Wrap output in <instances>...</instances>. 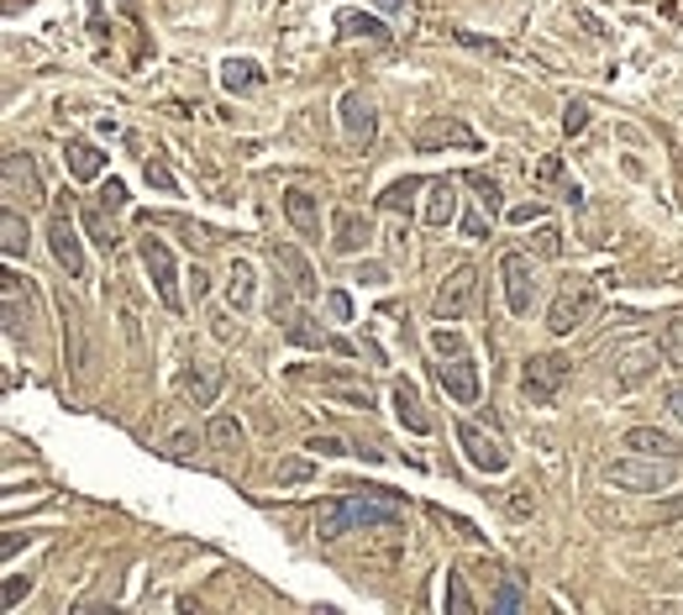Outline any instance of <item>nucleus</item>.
I'll use <instances>...</instances> for the list:
<instances>
[{
    "label": "nucleus",
    "instance_id": "8",
    "mask_svg": "<svg viewBox=\"0 0 683 615\" xmlns=\"http://www.w3.org/2000/svg\"><path fill=\"white\" fill-rule=\"evenodd\" d=\"M500 279H505V305L515 311V316H526V311L536 305V268H532V258L510 248L505 258H500Z\"/></svg>",
    "mask_w": 683,
    "mask_h": 615
},
{
    "label": "nucleus",
    "instance_id": "21",
    "mask_svg": "<svg viewBox=\"0 0 683 615\" xmlns=\"http://www.w3.org/2000/svg\"><path fill=\"white\" fill-rule=\"evenodd\" d=\"M242 442H247V432H242L237 415H227V410H216L206 421V447L210 453H237Z\"/></svg>",
    "mask_w": 683,
    "mask_h": 615
},
{
    "label": "nucleus",
    "instance_id": "31",
    "mask_svg": "<svg viewBox=\"0 0 683 615\" xmlns=\"http://www.w3.org/2000/svg\"><path fill=\"white\" fill-rule=\"evenodd\" d=\"M342 37H347V43H353V37H368V43H389L385 22H374V16H357V11H347V16H342Z\"/></svg>",
    "mask_w": 683,
    "mask_h": 615
},
{
    "label": "nucleus",
    "instance_id": "50",
    "mask_svg": "<svg viewBox=\"0 0 683 615\" xmlns=\"http://www.w3.org/2000/svg\"><path fill=\"white\" fill-rule=\"evenodd\" d=\"M662 410H668V421H673V426H683V384H679V389H668V406H662Z\"/></svg>",
    "mask_w": 683,
    "mask_h": 615
},
{
    "label": "nucleus",
    "instance_id": "20",
    "mask_svg": "<svg viewBox=\"0 0 683 615\" xmlns=\"http://www.w3.org/2000/svg\"><path fill=\"white\" fill-rule=\"evenodd\" d=\"M420 216H426V227H447V221H458V184H452V179H431V184H426V205H420Z\"/></svg>",
    "mask_w": 683,
    "mask_h": 615
},
{
    "label": "nucleus",
    "instance_id": "40",
    "mask_svg": "<svg viewBox=\"0 0 683 615\" xmlns=\"http://www.w3.org/2000/svg\"><path fill=\"white\" fill-rule=\"evenodd\" d=\"M27 589H32V579H22V574H11V579H5V589H0V605H5V611H16Z\"/></svg>",
    "mask_w": 683,
    "mask_h": 615
},
{
    "label": "nucleus",
    "instance_id": "1",
    "mask_svg": "<svg viewBox=\"0 0 683 615\" xmlns=\"http://www.w3.org/2000/svg\"><path fill=\"white\" fill-rule=\"evenodd\" d=\"M605 484L625 495H662L673 490V458H647V453H625L605 463Z\"/></svg>",
    "mask_w": 683,
    "mask_h": 615
},
{
    "label": "nucleus",
    "instance_id": "19",
    "mask_svg": "<svg viewBox=\"0 0 683 615\" xmlns=\"http://www.w3.org/2000/svg\"><path fill=\"white\" fill-rule=\"evenodd\" d=\"M284 216H290V227H295L305 242H321V205H316V195L284 190Z\"/></svg>",
    "mask_w": 683,
    "mask_h": 615
},
{
    "label": "nucleus",
    "instance_id": "7",
    "mask_svg": "<svg viewBox=\"0 0 683 615\" xmlns=\"http://www.w3.org/2000/svg\"><path fill=\"white\" fill-rule=\"evenodd\" d=\"M458 447H463V458H468L478 473H505L510 469V453L500 447V437H489L478 421H458Z\"/></svg>",
    "mask_w": 683,
    "mask_h": 615
},
{
    "label": "nucleus",
    "instance_id": "43",
    "mask_svg": "<svg viewBox=\"0 0 683 615\" xmlns=\"http://www.w3.org/2000/svg\"><path fill=\"white\" fill-rule=\"evenodd\" d=\"M489 605H495V611H521V605H526V594H521L515 584H500V594H495Z\"/></svg>",
    "mask_w": 683,
    "mask_h": 615
},
{
    "label": "nucleus",
    "instance_id": "32",
    "mask_svg": "<svg viewBox=\"0 0 683 615\" xmlns=\"http://www.w3.org/2000/svg\"><path fill=\"white\" fill-rule=\"evenodd\" d=\"M310 479H316V463H310V458H284V463L273 469V484H279V490H290V484H310Z\"/></svg>",
    "mask_w": 683,
    "mask_h": 615
},
{
    "label": "nucleus",
    "instance_id": "26",
    "mask_svg": "<svg viewBox=\"0 0 683 615\" xmlns=\"http://www.w3.org/2000/svg\"><path fill=\"white\" fill-rule=\"evenodd\" d=\"M221 85L232 89V95H247V89L264 85V69L253 59H227V69H221Z\"/></svg>",
    "mask_w": 683,
    "mask_h": 615
},
{
    "label": "nucleus",
    "instance_id": "3",
    "mask_svg": "<svg viewBox=\"0 0 683 615\" xmlns=\"http://www.w3.org/2000/svg\"><path fill=\"white\" fill-rule=\"evenodd\" d=\"M599 294L589 279H568L563 290H558V300H552V311H547V331L552 337H568V331H578V326L595 316Z\"/></svg>",
    "mask_w": 683,
    "mask_h": 615
},
{
    "label": "nucleus",
    "instance_id": "47",
    "mask_svg": "<svg viewBox=\"0 0 683 615\" xmlns=\"http://www.w3.org/2000/svg\"><path fill=\"white\" fill-rule=\"evenodd\" d=\"M200 442H206V437H195V432H174V437H169V453H174V458H184V453H195Z\"/></svg>",
    "mask_w": 683,
    "mask_h": 615
},
{
    "label": "nucleus",
    "instance_id": "15",
    "mask_svg": "<svg viewBox=\"0 0 683 615\" xmlns=\"http://www.w3.org/2000/svg\"><path fill=\"white\" fill-rule=\"evenodd\" d=\"M437 379H442V389L458 400V406H478V363L468 352L442 358V363H437Z\"/></svg>",
    "mask_w": 683,
    "mask_h": 615
},
{
    "label": "nucleus",
    "instance_id": "23",
    "mask_svg": "<svg viewBox=\"0 0 683 615\" xmlns=\"http://www.w3.org/2000/svg\"><path fill=\"white\" fill-rule=\"evenodd\" d=\"M227 300H232V311H253V300H258V274H253V264H247V258H232Z\"/></svg>",
    "mask_w": 683,
    "mask_h": 615
},
{
    "label": "nucleus",
    "instance_id": "51",
    "mask_svg": "<svg viewBox=\"0 0 683 615\" xmlns=\"http://www.w3.org/2000/svg\"><path fill=\"white\" fill-rule=\"evenodd\" d=\"M484 232H489V210H484V216H478V210L463 216V237H484Z\"/></svg>",
    "mask_w": 683,
    "mask_h": 615
},
{
    "label": "nucleus",
    "instance_id": "25",
    "mask_svg": "<svg viewBox=\"0 0 683 615\" xmlns=\"http://www.w3.org/2000/svg\"><path fill=\"white\" fill-rule=\"evenodd\" d=\"M63 164H69V174L80 179V184H89V179H100V169H106V153L89 143H69L63 147Z\"/></svg>",
    "mask_w": 683,
    "mask_h": 615
},
{
    "label": "nucleus",
    "instance_id": "39",
    "mask_svg": "<svg viewBox=\"0 0 683 615\" xmlns=\"http://www.w3.org/2000/svg\"><path fill=\"white\" fill-rule=\"evenodd\" d=\"M431 352H437V358H458V352H468V342H463L458 331L437 326V331H431Z\"/></svg>",
    "mask_w": 683,
    "mask_h": 615
},
{
    "label": "nucleus",
    "instance_id": "35",
    "mask_svg": "<svg viewBox=\"0 0 683 615\" xmlns=\"http://www.w3.org/2000/svg\"><path fill=\"white\" fill-rule=\"evenodd\" d=\"M657 342H662V358H668L673 369H683V316H673V322L662 326V337H657Z\"/></svg>",
    "mask_w": 683,
    "mask_h": 615
},
{
    "label": "nucleus",
    "instance_id": "36",
    "mask_svg": "<svg viewBox=\"0 0 683 615\" xmlns=\"http://www.w3.org/2000/svg\"><path fill=\"white\" fill-rule=\"evenodd\" d=\"M447 611L474 615V600H468V589H463V574H447Z\"/></svg>",
    "mask_w": 683,
    "mask_h": 615
},
{
    "label": "nucleus",
    "instance_id": "13",
    "mask_svg": "<svg viewBox=\"0 0 683 615\" xmlns=\"http://www.w3.org/2000/svg\"><path fill=\"white\" fill-rule=\"evenodd\" d=\"M416 147L420 153H442V147H478L474 126L458 117H426L416 126Z\"/></svg>",
    "mask_w": 683,
    "mask_h": 615
},
{
    "label": "nucleus",
    "instance_id": "38",
    "mask_svg": "<svg viewBox=\"0 0 683 615\" xmlns=\"http://www.w3.org/2000/svg\"><path fill=\"white\" fill-rule=\"evenodd\" d=\"M536 258H558V253H563V232H558V227H552V221H541V232H536Z\"/></svg>",
    "mask_w": 683,
    "mask_h": 615
},
{
    "label": "nucleus",
    "instance_id": "49",
    "mask_svg": "<svg viewBox=\"0 0 683 615\" xmlns=\"http://www.w3.org/2000/svg\"><path fill=\"white\" fill-rule=\"evenodd\" d=\"M100 205H106V210H121V205H126V190H121L117 179H111V184L100 190Z\"/></svg>",
    "mask_w": 683,
    "mask_h": 615
},
{
    "label": "nucleus",
    "instance_id": "53",
    "mask_svg": "<svg viewBox=\"0 0 683 615\" xmlns=\"http://www.w3.org/2000/svg\"><path fill=\"white\" fill-rule=\"evenodd\" d=\"M379 5H385V11H394V5H405V0H379Z\"/></svg>",
    "mask_w": 683,
    "mask_h": 615
},
{
    "label": "nucleus",
    "instance_id": "12",
    "mask_svg": "<svg viewBox=\"0 0 683 615\" xmlns=\"http://www.w3.org/2000/svg\"><path fill=\"white\" fill-rule=\"evenodd\" d=\"M337 121H342V132H347V143L353 147H368L374 143V132H379V111H374V100H368L363 89H347V95H342Z\"/></svg>",
    "mask_w": 683,
    "mask_h": 615
},
{
    "label": "nucleus",
    "instance_id": "30",
    "mask_svg": "<svg viewBox=\"0 0 683 615\" xmlns=\"http://www.w3.org/2000/svg\"><path fill=\"white\" fill-rule=\"evenodd\" d=\"M0 248H5V258H22V253H27V221H22L16 210L0 216Z\"/></svg>",
    "mask_w": 683,
    "mask_h": 615
},
{
    "label": "nucleus",
    "instance_id": "42",
    "mask_svg": "<svg viewBox=\"0 0 683 615\" xmlns=\"http://www.w3.org/2000/svg\"><path fill=\"white\" fill-rule=\"evenodd\" d=\"M305 447H310V453H321V458H347V453H353L342 437H310Z\"/></svg>",
    "mask_w": 683,
    "mask_h": 615
},
{
    "label": "nucleus",
    "instance_id": "16",
    "mask_svg": "<svg viewBox=\"0 0 683 615\" xmlns=\"http://www.w3.org/2000/svg\"><path fill=\"white\" fill-rule=\"evenodd\" d=\"M273 268L290 279V290H295L300 300H316V290H321V285H316V268H310V258L300 253L295 242H273Z\"/></svg>",
    "mask_w": 683,
    "mask_h": 615
},
{
    "label": "nucleus",
    "instance_id": "14",
    "mask_svg": "<svg viewBox=\"0 0 683 615\" xmlns=\"http://www.w3.org/2000/svg\"><path fill=\"white\" fill-rule=\"evenodd\" d=\"M368 242H374V221H368L363 210H353V205H337V210H331V248H337L342 258H353Z\"/></svg>",
    "mask_w": 683,
    "mask_h": 615
},
{
    "label": "nucleus",
    "instance_id": "6",
    "mask_svg": "<svg viewBox=\"0 0 683 615\" xmlns=\"http://www.w3.org/2000/svg\"><path fill=\"white\" fill-rule=\"evenodd\" d=\"M137 258H143V268H148V279H153V290H158V300H163L169 311H179V305H184V294H179V268H174L169 242L143 237V242H137Z\"/></svg>",
    "mask_w": 683,
    "mask_h": 615
},
{
    "label": "nucleus",
    "instance_id": "45",
    "mask_svg": "<svg viewBox=\"0 0 683 615\" xmlns=\"http://www.w3.org/2000/svg\"><path fill=\"white\" fill-rule=\"evenodd\" d=\"M148 184H153V190H163V195H174V190H179L174 174H169L163 164H148Z\"/></svg>",
    "mask_w": 683,
    "mask_h": 615
},
{
    "label": "nucleus",
    "instance_id": "17",
    "mask_svg": "<svg viewBox=\"0 0 683 615\" xmlns=\"http://www.w3.org/2000/svg\"><path fill=\"white\" fill-rule=\"evenodd\" d=\"M625 453H647V458H673L679 463L683 458V437H673V432H657V426H631L625 432Z\"/></svg>",
    "mask_w": 683,
    "mask_h": 615
},
{
    "label": "nucleus",
    "instance_id": "11",
    "mask_svg": "<svg viewBox=\"0 0 683 615\" xmlns=\"http://www.w3.org/2000/svg\"><path fill=\"white\" fill-rule=\"evenodd\" d=\"M0 179H5V195H11V201H27V210H32V205L48 201V190H42V174H37V164H32L27 153H5V164H0Z\"/></svg>",
    "mask_w": 683,
    "mask_h": 615
},
{
    "label": "nucleus",
    "instance_id": "33",
    "mask_svg": "<svg viewBox=\"0 0 683 615\" xmlns=\"http://www.w3.org/2000/svg\"><path fill=\"white\" fill-rule=\"evenodd\" d=\"M420 190H426L420 179H394V184H389L385 195H379V205H385V210H405V205L416 201Z\"/></svg>",
    "mask_w": 683,
    "mask_h": 615
},
{
    "label": "nucleus",
    "instance_id": "28",
    "mask_svg": "<svg viewBox=\"0 0 683 615\" xmlns=\"http://www.w3.org/2000/svg\"><path fill=\"white\" fill-rule=\"evenodd\" d=\"M0 294H5V331H22V322H32V305L22 300V279L5 274V279H0Z\"/></svg>",
    "mask_w": 683,
    "mask_h": 615
},
{
    "label": "nucleus",
    "instance_id": "27",
    "mask_svg": "<svg viewBox=\"0 0 683 615\" xmlns=\"http://www.w3.org/2000/svg\"><path fill=\"white\" fill-rule=\"evenodd\" d=\"M347 505L342 499H327V505H316V536L321 542H337V536H347Z\"/></svg>",
    "mask_w": 683,
    "mask_h": 615
},
{
    "label": "nucleus",
    "instance_id": "24",
    "mask_svg": "<svg viewBox=\"0 0 683 615\" xmlns=\"http://www.w3.org/2000/svg\"><path fill=\"white\" fill-rule=\"evenodd\" d=\"M284 337H290L295 348H331V337L321 331V322H316L310 311H290V316H284Z\"/></svg>",
    "mask_w": 683,
    "mask_h": 615
},
{
    "label": "nucleus",
    "instance_id": "37",
    "mask_svg": "<svg viewBox=\"0 0 683 615\" xmlns=\"http://www.w3.org/2000/svg\"><path fill=\"white\" fill-rule=\"evenodd\" d=\"M327 395H331V400H342V406H353V410L374 406V395H368V389H357V384H327Z\"/></svg>",
    "mask_w": 683,
    "mask_h": 615
},
{
    "label": "nucleus",
    "instance_id": "44",
    "mask_svg": "<svg viewBox=\"0 0 683 615\" xmlns=\"http://www.w3.org/2000/svg\"><path fill=\"white\" fill-rule=\"evenodd\" d=\"M505 216H510V221H515V227H532V221H541L547 210H541V205H510Z\"/></svg>",
    "mask_w": 683,
    "mask_h": 615
},
{
    "label": "nucleus",
    "instance_id": "5",
    "mask_svg": "<svg viewBox=\"0 0 683 615\" xmlns=\"http://www.w3.org/2000/svg\"><path fill=\"white\" fill-rule=\"evenodd\" d=\"M347 527L353 531H389L405 521V499L400 495H347Z\"/></svg>",
    "mask_w": 683,
    "mask_h": 615
},
{
    "label": "nucleus",
    "instance_id": "18",
    "mask_svg": "<svg viewBox=\"0 0 683 615\" xmlns=\"http://www.w3.org/2000/svg\"><path fill=\"white\" fill-rule=\"evenodd\" d=\"M221 384H227L221 363L200 358V363H190V374H184V395H190L195 406H216V400H221Z\"/></svg>",
    "mask_w": 683,
    "mask_h": 615
},
{
    "label": "nucleus",
    "instance_id": "52",
    "mask_svg": "<svg viewBox=\"0 0 683 615\" xmlns=\"http://www.w3.org/2000/svg\"><path fill=\"white\" fill-rule=\"evenodd\" d=\"M190 290H195V300H206V290H210V274H206V268H195V274H190Z\"/></svg>",
    "mask_w": 683,
    "mask_h": 615
},
{
    "label": "nucleus",
    "instance_id": "29",
    "mask_svg": "<svg viewBox=\"0 0 683 615\" xmlns=\"http://www.w3.org/2000/svg\"><path fill=\"white\" fill-rule=\"evenodd\" d=\"M80 221H85V237L95 242V248H106V253L117 248V232H111V221H106V205H85Z\"/></svg>",
    "mask_w": 683,
    "mask_h": 615
},
{
    "label": "nucleus",
    "instance_id": "2",
    "mask_svg": "<svg viewBox=\"0 0 683 615\" xmlns=\"http://www.w3.org/2000/svg\"><path fill=\"white\" fill-rule=\"evenodd\" d=\"M568 374H573V358H563V352H536V358H526V369H521V389H526L532 406H552V400L563 395Z\"/></svg>",
    "mask_w": 683,
    "mask_h": 615
},
{
    "label": "nucleus",
    "instance_id": "22",
    "mask_svg": "<svg viewBox=\"0 0 683 615\" xmlns=\"http://www.w3.org/2000/svg\"><path fill=\"white\" fill-rule=\"evenodd\" d=\"M394 415H400V426L405 432H431V415H426V406H420L416 384H394Z\"/></svg>",
    "mask_w": 683,
    "mask_h": 615
},
{
    "label": "nucleus",
    "instance_id": "48",
    "mask_svg": "<svg viewBox=\"0 0 683 615\" xmlns=\"http://www.w3.org/2000/svg\"><path fill=\"white\" fill-rule=\"evenodd\" d=\"M357 279L379 290V285H389V268H385V264H357Z\"/></svg>",
    "mask_w": 683,
    "mask_h": 615
},
{
    "label": "nucleus",
    "instance_id": "41",
    "mask_svg": "<svg viewBox=\"0 0 683 615\" xmlns=\"http://www.w3.org/2000/svg\"><path fill=\"white\" fill-rule=\"evenodd\" d=\"M584 126H589V106H584V100H573V106L563 111V132H568V137H578Z\"/></svg>",
    "mask_w": 683,
    "mask_h": 615
},
{
    "label": "nucleus",
    "instance_id": "10",
    "mask_svg": "<svg viewBox=\"0 0 683 615\" xmlns=\"http://www.w3.org/2000/svg\"><path fill=\"white\" fill-rule=\"evenodd\" d=\"M657 363H668L662 358V342H631V348L615 358V389H642V384L657 374Z\"/></svg>",
    "mask_w": 683,
    "mask_h": 615
},
{
    "label": "nucleus",
    "instance_id": "46",
    "mask_svg": "<svg viewBox=\"0 0 683 615\" xmlns=\"http://www.w3.org/2000/svg\"><path fill=\"white\" fill-rule=\"evenodd\" d=\"M327 311L337 316V322H347V316H353V300H347V290H331L327 294Z\"/></svg>",
    "mask_w": 683,
    "mask_h": 615
},
{
    "label": "nucleus",
    "instance_id": "4",
    "mask_svg": "<svg viewBox=\"0 0 683 615\" xmlns=\"http://www.w3.org/2000/svg\"><path fill=\"white\" fill-rule=\"evenodd\" d=\"M474 294H478V268L474 264H458L437 285V300H431V316L437 322H463L474 311Z\"/></svg>",
    "mask_w": 683,
    "mask_h": 615
},
{
    "label": "nucleus",
    "instance_id": "34",
    "mask_svg": "<svg viewBox=\"0 0 683 615\" xmlns=\"http://www.w3.org/2000/svg\"><path fill=\"white\" fill-rule=\"evenodd\" d=\"M468 184H474V201L484 205L489 216H500V210H505V201H500V184H495L489 174H468Z\"/></svg>",
    "mask_w": 683,
    "mask_h": 615
},
{
    "label": "nucleus",
    "instance_id": "9",
    "mask_svg": "<svg viewBox=\"0 0 683 615\" xmlns=\"http://www.w3.org/2000/svg\"><path fill=\"white\" fill-rule=\"evenodd\" d=\"M48 248H53V258L69 268V279H80V274H85V242H80V227H74L69 205H59V210H53V221H48Z\"/></svg>",
    "mask_w": 683,
    "mask_h": 615
}]
</instances>
